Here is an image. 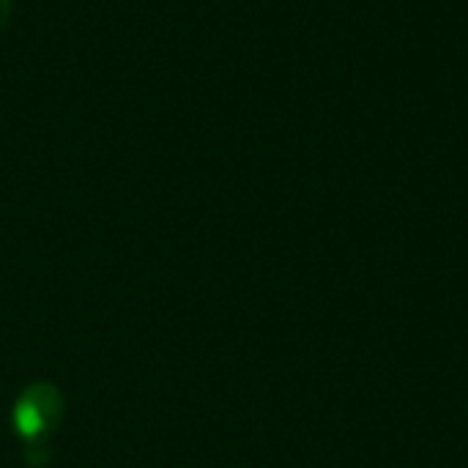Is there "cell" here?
<instances>
[{"label":"cell","mask_w":468,"mask_h":468,"mask_svg":"<svg viewBox=\"0 0 468 468\" xmlns=\"http://www.w3.org/2000/svg\"><path fill=\"white\" fill-rule=\"evenodd\" d=\"M58 414H60V400L55 398V392L49 387H33L16 403L14 425L19 439L27 447H38L41 441H47V431L55 428Z\"/></svg>","instance_id":"obj_1"},{"label":"cell","mask_w":468,"mask_h":468,"mask_svg":"<svg viewBox=\"0 0 468 468\" xmlns=\"http://www.w3.org/2000/svg\"><path fill=\"white\" fill-rule=\"evenodd\" d=\"M11 8H14V0H0V33L8 27L11 22Z\"/></svg>","instance_id":"obj_2"}]
</instances>
